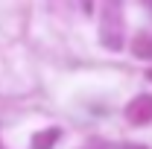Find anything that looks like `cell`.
<instances>
[{
    "label": "cell",
    "instance_id": "8992f818",
    "mask_svg": "<svg viewBox=\"0 0 152 149\" xmlns=\"http://www.w3.org/2000/svg\"><path fill=\"white\" fill-rule=\"evenodd\" d=\"M114 3H117V0H114Z\"/></svg>",
    "mask_w": 152,
    "mask_h": 149
},
{
    "label": "cell",
    "instance_id": "7a4b0ae2",
    "mask_svg": "<svg viewBox=\"0 0 152 149\" xmlns=\"http://www.w3.org/2000/svg\"><path fill=\"white\" fill-rule=\"evenodd\" d=\"M132 53H134L137 58H152V35H146V32L134 35V41H132Z\"/></svg>",
    "mask_w": 152,
    "mask_h": 149
},
{
    "label": "cell",
    "instance_id": "277c9868",
    "mask_svg": "<svg viewBox=\"0 0 152 149\" xmlns=\"http://www.w3.org/2000/svg\"><path fill=\"white\" fill-rule=\"evenodd\" d=\"M126 149H143V146H126Z\"/></svg>",
    "mask_w": 152,
    "mask_h": 149
},
{
    "label": "cell",
    "instance_id": "6da1fadb",
    "mask_svg": "<svg viewBox=\"0 0 152 149\" xmlns=\"http://www.w3.org/2000/svg\"><path fill=\"white\" fill-rule=\"evenodd\" d=\"M126 117H129V123H137V126L149 123L152 120V96L149 93L134 96L132 102H129V108H126Z\"/></svg>",
    "mask_w": 152,
    "mask_h": 149
},
{
    "label": "cell",
    "instance_id": "5b68a950",
    "mask_svg": "<svg viewBox=\"0 0 152 149\" xmlns=\"http://www.w3.org/2000/svg\"><path fill=\"white\" fill-rule=\"evenodd\" d=\"M149 79H152V70H149Z\"/></svg>",
    "mask_w": 152,
    "mask_h": 149
},
{
    "label": "cell",
    "instance_id": "3957f363",
    "mask_svg": "<svg viewBox=\"0 0 152 149\" xmlns=\"http://www.w3.org/2000/svg\"><path fill=\"white\" fill-rule=\"evenodd\" d=\"M61 134L58 129H47V131H41V134H35V140H32V146L35 149H50L53 143H56V137Z\"/></svg>",
    "mask_w": 152,
    "mask_h": 149
}]
</instances>
